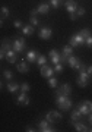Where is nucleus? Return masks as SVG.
<instances>
[{"instance_id": "72a5a7b5", "label": "nucleus", "mask_w": 92, "mask_h": 132, "mask_svg": "<svg viewBox=\"0 0 92 132\" xmlns=\"http://www.w3.org/2000/svg\"><path fill=\"white\" fill-rule=\"evenodd\" d=\"M85 44H86L88 47H92V35H89V37L85 40Z\"/></svg>"}, {"instance_id": "a878e982", "label": "nucleus", "mask_w": 92, "mask_h": 132, "mask_svg": "<svg viewBox=\"0 0 92 132\" xmlns=\"http://www.w3.org/2000/svg\"><path fill=\"white\" fill-rule=\"evenodd\" d=\"M3 78L7 79V81H10L12 78H13V73H12L10 71H7V69H5V71H3Z\"/></svg>"}, {"instance_id": "c756f323", "label": "nucleus", "mask_w": 92, "mask_h": 132, "mask_svg": "<svg viewBox=\"0 0 92 132\" xmlns=\"http://www.w3.org/2000/svg\"><path fill=\"white\" fill-rule=\"evenodd\" d=\"M29 22H31L32 25H38V24H40V21H38L37 15H29Z\"/></svg>"}, {"instance_id": "0eeeda50", "label": "nucleus", "mask_w": 92, "mask_h": 132, "mask_svg": "<svg viewBox=\"0 0 92 132\" xmlns=\"http://www.w3.org/2000/svg\"><path fill=\"white\" fill-rule=\"evenodd\" d=\"M12 47L16 53H21L23 52L25 48V38H15V41L12 43Z\"/></svg>"}, {"instance_id": "4c0bfd02", "label": "nucleus", "mask_w": 92, "mask_h": 132, "mask_svg": "<svg viewBox=\"0 0 92 132\" xmlns=\"http://www.w3.org/2000/svg\"><path fill=\"white\" fill-rule=\"evenodd\" d=\"M89 122H91V125H92V112L89 113Z\"/></svg>"}, {"instance_id": "f3484780", "label": "nucleus", "mask_w": 92, "mask_h": 132, "mask_svg": "<svg viewBox=\"0 0 92 132\" xmlns=\"http://www.w3.org/2000/svg\"><path fill=\"white\" fill-rule=\"evenodd\" d=\"M18 90H21V85L19 84H15V82H7V91H9L10 94H13V93H16Z\"/></svg>"}, {"instance_id": "20e7f679", "label": "nucleus", "mask_w": 92, "mask_h": 132, "mask_svg": "<svg viewBox=\"0 0 92 132\" xmlns=\"http://www.w3.org/2000/svg\"><path fill=\"white\" fill-rule=\"evenodd\" d=\"M78 109L80 110V113H82L83 116H89V113L92 112V101L85 100V101H82V103L79 104Z\"/></svg>"}, {"instance_id": "39448f33", "label": "nucleus", "mask_w": 92, "mask_h": 132, "mask_svg": "<svg viewBox=\"0 0 92 132\" xmlns=\"http://www.w3.org/2000/svg\"><path fill=\"white\" fill-rule=\"evenodd\" d=\"M38 129L41 132H54V126L51 125V122H48L47 119H44V120H40V123H38Z\"/></svg>"}, {"instance_id": "f257e3e1", "label": "nucleus", "mask_w": 92, "mask_h": 132, "mask_svg": "<svg viewBox=\"0 0 92 132\" xmlns=\"http://www.w3.org/2000/svg\"><path fill=\"white\" fill-rule=\"evenodd\" d=\"M56 103H57V106L60 107V110H65V112L72 107V101H70V98L67 97V95H65V94H57V97H56Z\"/></svg>"}, {"instance_id": "ddd939ff", "label": "nucleus", "mask_w": 92, "mask_h": 132, "mask_svg": "<svg viewBox=\"0 0 92 132\" xmlns=\"http://www.w3.org/2000/svg\"><path fill=\"white\" fill-rule=\"evenodd\" d=\"M28 93H22L21 91V94H19V97L16 98V103L21 104V106H28L29 104V97H28Z\"/></svg>"}, {"instance_id": "4468645a", "label": "nucleus", "mask_w": 92, "mask_h": 132, "mask_svg": "<svg viewBox=\"0 0 92 132\" xmlns=\"http://www.w3.org/2000/svg\"><path fill=\"white\" fill-rule=\"evenodd\" d=\"M18 53L15 52L13 48H9L7 52H6V59L10 62V63H16V59H18V56H16Z\"/></svg>"}, {"instance_id": "2eb2a0df", "label": "nucleus", "mask_w": 92, "mask_h": 132, "mask_svg": "<svg viewBox=\"0 0 92 132\" xmlns=\"http://www.w3.org/2000/svg\"><path fill=\"white\" fill-rule=\"evenodd\" d=\"M72 93V87L69 84H63L60 87L59 90H57V94H65V95H69Z\"/></svg>"}, {"instance_id": "c9c22d12", "label": "nucleus", "mask_w": 92, "mask_h": 132, "mask_svg": "<svg viewBox=\"0 0 92 132\" xmlns=\"http://www.w3.org/2000/svg\"><path fill=\"white\" fill-rule=\"evenodd\" d=\"M86 72L89 73V76H92V65H91V66H88V68H86Z\"/></svg>"}, {"instance_id": "7c9ffc66", "label": "nucleus", "mask_w": 92, "mask_h": 132, "mask_svg": "<svg viewBox=\"0 0 92 132\" xmlns=\"http://www.w3.org/2000/svg\"><path fill=\"white\" fill-rule=\"evenodd\" d=\"M54 72L56 73H61V72H63V63H57V65H54Z\"/></svg>"}, {"instance_id": "6ab92c4d", "label": "nucleus", "mask_w": 92, "mask_h": 132, "mask_svg": "<svg viewBox=\"0 0 92 132\" xmlns=\"http://www.w3.org/2000/svg\"><path fill=\"white\" fill-rule=\"evenodd\" d=\"M73 125H75V131H78V132H86V131H89L88 126L85 125V123H82V122H75Z\"/></svg>"}, {"instance_id": "423d86ee", "label": "nucleus", "mask_w": 92, "mask_h": 132, "mask_svg": "<svg viewBox=\"0 0 92 132\" xmlns=\"http://www.w3.org/2000/svg\"><path fill=\"white\" fill-rule=\"evenodd\" d=\"M82 44H85V38L80 34L78 32V34H75V35H72V38H70V46L72 47H79Z\"/></svg>"}, {"instance_id": "f704fd0d", "label": "nucleus", "mask_w": 92, "mask_h": 132, "mask_svg": "<svg viewBox=\"0 0 92 132\" xmlns=\"http://www.w3.org/2000/svg\"><path fill=\"white\" fill-rule=\"evenodd\" d=\"M13 25H15V28H21V29H22L23 28V25H22V22H21V21H15V22H13Z\"/></svg>"}, {"instance_id": "c85d7f7f", "label": "nucleus", "mask_w": 92, "mask_h": 132, "mask_svg": "<svg viewBox=\"0 0 92 132\" xmlns=\"http://www.w3.org/2000/svg\"><path fill=\"white\" fill-rule=\"evenodd\" d=\"M45 62H47V57H45V56H42V54H40V56H38V59H37V63H38L40 66L45 65Z\"/></svg>"}, {"instance_id": "9d476101", "label": "nucleus", "mask_w": 92, "mask_h": 132, "mask_svg": "<svg viewBox=\"0 0 92 132\" xmlns=\"http://www.w3.org/2000/svg\"><path fill=\"white\" fill-rule=\"evenodd\" d=\"M45 118H47V120H48V122L54 123V122H57V120H60V119H61V114H60L59 112L51 110V112H48V113H47Z\"/></svg>"}, {"instance_id": "393cba45", "label": "nucleus", "mask_w": 92, "mask_h": 132, "mask_svg": "<svg viewBox=\"0 0 92 132\" xmlns=\"http://www.w3.org/2000/svg\"><path fill=\"white\" fill-rule=\"evenodd\" d=\"M10 15V12H9V9L6 7V6H2V19H6L7 16Z\"/></svg>"}, {"instance_id": "bb28decb", "label": "nucleus", "mask_w": 92, "mask_h": 132, "mask_svg": "<svg viewBox=\"0 0 92 132\" xmlns=\"http://www.w3.org/2000/svg\"><path fill=\"white\" fill-rule=\"evenodd\" d=\"M61 3H63V0H50V5L53 6V7H60L61 6Z\"/></svg>"}, {"instance_id": "1a4fd4ad", "label": "nucleus", "mask_w": 92, "mask_h": 132, "mask_svg": "<svg viewBox=\"0 0 92 132\" xmlns=\"http://www.w3.org/2000/svg\"><path fill=\"white\" fill-rule=\"evenodd\" d=\"M40 73H41V76H44V78H51V76L54 75V68H50V66H47V65H42Z\"/></svg>"}, {"instance_id": "2f4dec72", "label": "nucleus", "mask_w": 92, "mask_h": 132, "mask_svg": "<svg viewBox=\"0 0 92 132\" xmlns=\"http://www.w3.org/2000/svg\"><path fill=\"white\" fill-rule=\"evenodd\" d=\"M29 90H31V88H29V84H26V82L21 84V91H22V93H28Z\"/></svg>"}, {"instance_id": "f8f14e48", "label": "nucleus", "mask_w": 92, "mask_h": 132, "mask_svg": "<svg viewBox=\"0 0 92 132\" xmlns=\"http://www.w3.org/2000/svg\"><path fill=\"white\" fill-rule=\"evenodd\" d=\"M50 60L53 65H57V63H61V56L59 54L57 50H50Z\"/></svg>"}, {"instance_id": "7ed1b4c3", "label": "nucleus", "mask_w": 92, "mask_h": 132, "mask_svg": "<svg viewBox=\"0 0 92 132\" xmlns=\"http://www.w3.org/2000/svg\"><path fill=\"white\" fill-rule=\"evenodd\" d=\"M65 7L67 10V13L70 15V19L75 21V19L78 18L76 16V10H78V3L75 2V0H66L65 2Z\"/></svg>"}, {"instance_id": "412c9836", "label": "nucleus", "mask_w": 92, "mask_h": 132, "mask_svg": "<svg viewBox=\"0 0 92 132\" xmlns=\"http://www.w3.org/2000/svg\"><path fill=\"white\" fill-rule=\"evenodd\" d=\"M80 116H82V113H80V110H79V109L73 110V112H72V116H70V119H72V123L78 122L79 119H80Z\"/></svg>"}, {"instance_id": "aec40b11", "label": "nucleus", "mask_w": 92, "mask_h": 132, "mask_svg": "<svg viewBox=\"0 0 92 132\" xmlns=\"http://www.w3.org/2000/svg\"><path fill=\"white\" fill-rule=\"evenodd\" d=\"M22 34L23 35H32L34 34V25H23Z\"/></svg>"}, {"instance_id": "b1692460", "label": "nucleus", "mask_w": 92, "mask_h": 132, "mask_svg": "<svg viewBox=\"0 0 92 132\" xmlns=\"http://www.w3.org/2000/svg\"><path fill=\"white\" fill-rule=\"evenodd\" d=\"M48 85H50V88H57V85H59V81L56 79V78H48Z\"/></svg>"}, {"instance_id": "473e14b6", "label": "nucleus", "mask_w": 92, "mask_h": 132, "mask_svg": "<svg viewBox=\"0 0 92 132\" xmlns=\"http://www.w3.org/2000/svg\"><path fill=\"white\" fill-rule=\"evenodd\" d=\"M85 15V9L83 7H78V10H76V16H83Z\"/></svg>"}, {"instance_id": "6e6552de", "label": "nucleus", "mask_w": 92, "mask_h": 132, "mask_svg": "<svg viewBox=\"0 0 92 132\" xmlns=\"http://www.w3.org/2000/svg\"><path fill=\"white\" fill-rule=\"evenodd\" d=\"M67 63H69V66L72 68V69H80V68L83 66V65H82V62L79 60L78 57H75L73 54H72V56L67 59Z\"/></svg>"}, {"instance_id": "9b49d317", "label": "nucleus", "mask_w": 92, "mask_h": 132, "mask_svg": "<svg viewBox=\"0 0 92 132\" xmlns=\"http://www.w3.org/2000/svg\"><path fill=\"white\" fill-rule=\"evenodd\" d=\"M51 34H53V31H51V28H48V27H44V28L40 29V38H41V40H50Z\"/></svg>"}, {"instance_id": "58836bf2", "label": "nucleus", "mask_w": 92, "mask_h": 132, "mask_svg": "<svg viewBox=\"0 0 92 132\" xmlns=\"http://www.w3.org/2000/svg\"><path fill=\"white\" fill-rule=\"evenodd\" d=\"M89 131H92V129H89Z\"/></svg>"}, {"instance_id": "cd10ccee", "label": "nucleus", "mask_w": 92, "mask_h": 132, "mask_svg": "<svg viewBox=\"0 0 92 132\" xmlns=\"http://www.w3.org/2000/svg\"><path fill=\"white\" fill-rule=\"evenodd\" d=\"M79 34H80V35H82V37L85 38V40H86V38L89 37V35H92V34H91V31H89L88 28H83V29H82V31H80Z\"/></svg>"}, {"instance_id": "4be33fe9", "label": "nucleus", "mask_w": 92, "mask_h": 132, "mask_svg": "<svg viewBox=\"0 0 92 132\" xmlns=\"http://www.w3.org/2000/svg\"><path fill=\"white\" fill-rule=\"evenodd\" d=\"M48 10H50V6L47 5V3H41V5L38 6V13L47 15V13H48Z\"/></svg>"}, {"instance_id": "5701e85b", "label": "nucleus", "mask_w": 92, "mask_h": 132, "mask_svg": "<svg viewBox=\"0 0 92 132\" xmlns=\"http://www.w3.org/2000/svg\"><path fill=\"white\" fill-rule=\"evenodd\" d=\"M72 53H73V47H72V46H66V47H63V54H66V56L67 57H70L72 56Z\"/></svg>"}, {"instance_id": "e433bc0d", "label": "nucleus", "mask_w": 92, "mask_h": 132, "mask_svg": "<svg viewBox=\"0 0 92 132\" xmlns=\"http://www.w3.org/2000/svg\"><path fill=\"white\" fill-rule=\"evenodd\" d=\"M25 131H28V132H34L35 129H34L32 126H26V129H25Z\"/></svg>"}, {"instance_id": "f03ea898", "label": "nucleus", "mask_w": 92, "mask_h": 132, "mask_svg": "<svg viewBox=\"0 0 92 132\" xmlns=\"http://www.w3.org/2000/svg\"><path fill=\"white\" fill-rule=\"evenodd\" d=\"M88 79H89V73L86 72V66L83 65L80 69H79V75H78V85L85 88L88 85Z\"/></svg>"}, {"instance_id": "a211bd4d", "label": "nucleus", "mask_w": 92, "mask_h": 132, "mask_svg": "<svg viewBox=\"0 0 92 132\" xmlns=\"http://www.w3.org/2000/svg\"><path fill=\"white\" fill-rule=\"evenodd\" d=\"M38 54L35 50H31V52H28V54H26V59H28V62L29 63H32V62H37V59H38Z\"/></svg>"}, {"instance_id": "dca6fc26", "label": "nucleus", "mask_w": 92, "mask_h": 132, "mask_svg": "<svg viewBox=\"0 0 92 132\" xmlns=\"http://www.w3.org/2000/svg\"><path fill=\"white\" fill-rule=\"evenodd\" d=\"M18 71L21 72V73H26V72L29 71V65H28L25 60H21L18 63Z\"/></svg>"}]
</instances>
